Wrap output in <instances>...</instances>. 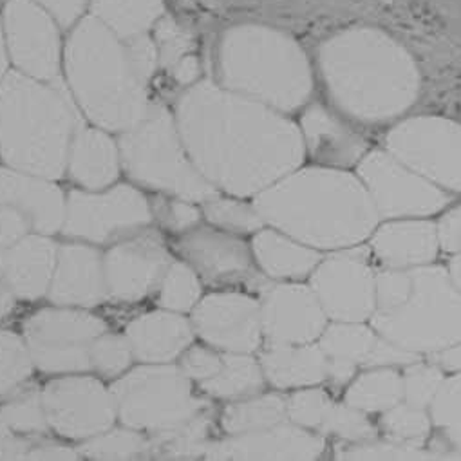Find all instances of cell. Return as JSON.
Segmentation results:
<instances>
[{"label":"cell","instance_id":"23","mask_svg":"<svg viewBox=\"0 0 461 461\" xmlns=\"http://www.w3.org/2000/svg\"><path fill=\"white\" fill-rule=\"evenodd\" d=\"M0 203L17 206L32 221L33 232L44 236L62 234L68 194H64L57 179L5 165L0 168Z\"/></svg>","mask_w":461,"mask_h":461},{"label":"cell","instance_id":"56","mask_svg":"<svg viewBox=\"0 0 461 461\" xmlns=\"http://www.w3.org/2000/svg\"><path fill=\"white\" fill-rule=\"evenodd\" d=\"M429 360L447 373H461V340L441 351L429 355Z\"/></svg>","mask_w":461,"mask_h":461},{"label":"cell","instance_id":"31","mask_svg":"<svg viewBox=\"0 0 461 461\" xmlns=\"http://www.w3.org/2000/svg\"><path fill=\"white\" fill-rule=\"evenodd\" d=\"M259 357L252 353H222L221 371L199 389L215 400L234 402L259 394L267 387Z\"/></svg>","mask_w":461,"mask_h":461},{"label":"cell","instance_id":"58","mask_svg":"<svg viewBox=\"0 0 461 461\" xmlns=\"http://www.w3.org/2000/svg\"><path fill=\"white\" fill-rule=\"evenodd\" d=\"M17 301L19 299H17L15 292L12 290V286L8 285L5 276L0 274V321L6 319L15 310Z\"/></svg>","mask_w":461,"mask_h":461},{"label":"cell","instance_id":"34","mask_svg":"<svg viewBox=\"0 0 461 461\" xmlns=\"http://www.w3.org/2000/svg\"><path fill=\"white\" fill-rule=\"evenodd\" d=\"M344 402L367 412H384L403 402V378L396 367H369L346 389Z\"/></svg>","mask_w":461,"mask_h":461},{"label":"cell","instance_id":"52","mask_svg":"<svg viewBox=\"0 0 461 461\" xmlns=\"http://www.w3.org/2000/svg\"><path fill=\"white\" fill-rule=\"evenodd\" d=\"M438 224V238L439 247L447 254H459L461 252V204L448 210Z\"/></svg>","mask_w":461,"mask_h":461},{"label":"cell","instance_id":"53","mask_svg":"<svg viewBox=\"0 0 461 461\" xmlns=\"http://www.w3.org/2000/svg\"><path fill=\"white\" fill-rule=\"evenodd\" d=\"M33 439L14 432L0 412V459H26Z\"/></svg>","mask_w":461,"mask_h":461},{"label":"cell","instance_id":"20","mask_svg":"<svg viewBox=\"0 0 461 461\" xmlns=\"http://www.w3.org/2000/svg\"><path fill=\"white\" fill-rule=\"evenodd\" d=\"M263 333L268 344L319 342L330 319L310 285L277 281L261 294Z\"/></svg>","mask_w":461,"mask_h":461},{"label":"cell","instance_id":"18","mask_svg":"<svg viewBox=\"0 0 461 461\" xmlns=\"http://www.w3.org/2000/svg\"><path fill=\"white\" fill-rule=\"evenodd\" d=\"M5 35L17 71L57 82L62 71V48L55 17L35 0H10L5 12Z\"/></svg>","mask_w":461,"mask_h":461},{"label":"cell","instance_id":"54","mask_svg":"<svg viewBox=\"0 0 461 461\" xmlns=\"http://www.w3.org/2000/svg\"><path fill=\"white\" fill-rule=\"evenodd\" d=\"M35 3L46 8L59 24L68 28L78 21L89 0H35Z\"/></svg>","mask_w":461,"mask_h":461},{"label":"cell","instance_id":"9","mask_svg":"<svg viewBox=\"0 0 461 461\" xmlns=\"http://www.w3.org/2000/svg\"><path fill=\"white\" fill-rule=\"evenodd\" d=\"M111 389L118 421L145 434L167 430L208 407L176 362L138 364L111 382Z\"/></svg>","mask_w":461,"mask_h":461},{"label":"cell","instance_id":"39","mask_svg":"<svg viewBox=\"0 0 461 461\" xmlns=\"http://www.w3.org/2000/svg\"><path fill=\"white\" fill-rule=\"evenodd\" d=\"M78 454L95 461H129L147 457L149 434L127 425L111 429L78 443Z\"/></svg>","mask_w":461,"mask_h":461},{"label":"cell","instance_id":"40","mask_svg":"<svg viewBox=\"0 0 461 461\" xmlns=\"http://www.w3.org/2000/svg\"><path fill=\"white\" fill-rule=\"evenodd\" d=\"M203 285L197 272L186 261L174 259L156 292L158 304L159 308L190 315L203 299Z\"/></svg>","mask_w":461,"mask_h":461},{"label":"cell","instance_id":"50","mask_svg":"<svg viewBox=\"0 0 461 461\" xmlns=\"http://www.w3.org/2000/svg\"><path fill=\"white\" fill-rule=\"evenodd\" d=\"M179 369L197 385L213 378L222 366V351L208 344H192L176 362Z\"/></svg>","mask_w":461,"mask_h":461},{"label":"cell","instance_id":"42","mask_svg":"<svg viewBox=\"0 0 461 461\" xmlns=\"http://www.w3.org/2000/svg\"><path fill=\"white\" fill-rule=\"evenodd\" d=\"M35 371V364L23 335L0 330V398L26 384Z\"/></svg>","mask_w":461,"mask_h":461},{"label":"cell","instance_id":"45","mask_svg":"<svg viewBox=\"0 0 461 461\" xmlns=\"http://www.w3.org/2000/svg\"><path fill=\"white\" fill-rule=\"evenodd\" d=\"M402 378L403 400L416 407L429 409L445 382V371L430 360H416L403 367Z\"/></svg>","mask_w":461,"mask_h":461},{"label":"cell","instance_id":"57","mask_svg":"<svg viewBox=\"0 0 461 461\" xmlns=\"http://www.w3.org/2000/svg\"><path fill=\"white\" fill-rule=\"evenodd\" d=\"M357 371H358V366L351 362L328 358V380L337 387L348 385L357 376Z\"/></svg>","mask_w":461,"mask_h":461},{"label":"cell","instance_id":"37","mask_svg":"<svg viewBox=\"0 0 461 461\" xmlns=\"http://www.w3.org/2000/svg\"><path fill=\"white\" fill-rule=\"evenodd\" d=\"M378 333L366 322H337L331 321L319 339V346L328 358L346 360L358 367H364Z\"/></svg>","mask_w":461,"mask_h":461},{"label":"cell","instance_id":"1","mask_svg":"<svg viewBox=\"0 0 461 461\" xmlns=\"http://www.w3.org/2000/svg\"><path fill=\"white\" fill-rule=\"evenodd\" d=\"M174 118L194 165L221 194L254 199L308 156L288 114L215 82L192 84Z\"/></svg>","mask_w":461,"mask_h":461},{"label":"cell","instance_id":"55","mask_svg":"<svg viewBox=\"0 0 461 461\" xmlns=\"http://www.w3.org/2000/svg\"><path fill=\"white\" fill-rule=\"evenodd\" d=\"M26 459H55V461H75L80 459L78 448L68 447V445H60L55 441H42L39 438L33 439Z\"/></svg>","mask_w":461,"mask_h":461},{"label":"cell","instance_id":"47","mask_svg":"<svg viewBox=\"0 0 461 461\" xmlns=\"http://www.w3.org/2000/svg\"><path fill=\"white\" fill-rule=\"evenodd\" d=\"M150 206L154 221H158L165 230L176 236L188 232V230L203 224L204 221L201 204L188 199L158 194V197L150 201Z\"/></svg>","mask_w":461,"mask_h":461},{"label":"cell","instance_id":"17","mask_svg":"<svg viewBox=\"0 0 461 461\" xmlns=\"http://www.w3.org/2000/svg\"><path fill=\"white\" fill-rule=\"evenodd\" d=\"M195 337L222 353L256 355L265 342L261 301L247 292L219 290L192 310Z\"/></svg>","mask_w":461,"mask_h":461},{"label":"cell","instance_id":"30","mask_svg":"<svg viewBox=\"0 0 461 461\" xmlns=\"http://www.w3.org/2000/svg\"><path fill=\"white\" fill-rule=\"evenodd\" d=\"M267 382L281 391L319 385L328 380V357L312 344H268L259 353Z\"/></svg>","mask_w":461,"mask_h":461},{"label":"cell","instance_id":"19","mask_svg":"<svg viewBox=\"0 0 461 461\" xmlns=\"http://www.w3.org/2000/svg\"><path fill=\"white\" fill-rule=\"evenodd\" d=\"M163 238L150 226L104 252L105 283L111 301L138 303L156 294L172 263Z\"/></svg>","mask_w":461,"mask_h":461},{"label":"cell","instance_id":"28","mask_svg":"<svg viewBox=\"0 0 461 461\" xmlns=\"http://www.w3.org/2000/svg\"><path fill=\"white\" fill-rule=\"evenodd\" d=\"M122 154L113 132L82 123L73 138L66 176L84 190H104L122 176Z\"/></svg>","mask_w":461,"mask_h":461},{"label":"cell","instance_id":"22","mask_svg":"<svg viewBox=\"0 0 461 461\" xmlns=\"http://www.w3.org/2000/svg\"><path fill=\"white\" fill-rule=\"evenodd\" d=\"M48 299L57 306L91 310L109 299L104 252L96 245L69 241L59 249Z\"/></svg>","mask_w":461,"mask_h":461},{"label":"cell","instance_id":"33","mask_svg":"<svg viewBox=\"0 0 461 461\" xmlns=\"http://www.w3.org/2000/svg\"><path fill=\"white\" fill-rule=\"evenodd\" d=\"M286 420V396L263 391L243 400L228 402L221 411L219 425L224 436H240L274 427Z\"/></svg>","mask_w":461,"mask_h":461},{"label":"cell","instance_id":"38","mask_svg":"<svg viewBox=\"0 0 461 461\" xmlns=\"http://www.w3.org/2000/svg\"><path fill=\"white\" fill-rule=\"evenodd\" d=\"M203 217L206 224L226 230L238 236H254L267 226L254 199L236 197L228 194H217L201 203Z\"/></svg>","mask_w":461,"mask_h":461},{"label":"cell","instance_id":"26","mask_svg":"<svg viewBox=\"0 0 461 461\" xmlns=\"http://www.w3.org/2000/svg\"><path fill=\"white\" fill-rule=\"evenodd\" d=\"M60 245L53 236L30 234L17 245L0 250V274L19 301L48 297Z\"/></svg>","mask_w":461,"mask_h":461},{"label":"cell","instance_id":"43","mask_svg":"<svg viewBox=\"0 0 461 461\" xmlns=\"http://www.w3.org/2000/svg\"><path fill=\"white\" fill-rule=\"evenodd\" d=\"M380 427L387 438L394 441H423L432 429V420L429 409L416 407L409 402H400L387 409L380 416Z\"/></svg>","mask_w":461,"mask_h":461},{"label":"cell","instance_id":"49","mask_svg":"<svg viewBox=\"0 0 461 461\" xmlns=\"http://www.w3.org/2000/svg\"><path fill=\"white\" fill-rule=\"evenodd\" d=\"M156 48L159 55V66L172 73L183 60L192 57L194 42L186 32L167 19L161 21L156 30Z\"/></svg>","mask_w":461,"mask_h":461},{"label":"cell","instance_id":"25","mask_svg":"<svg viewBox=\"0 0 461 461\" xmlns=\"http://www.w3.org/2000/svg\"><path fill=\"white\" fill-rule=\"evenodd\" d=\"M123 333L140 364L177 362L195 339L190 317L165 308L132 319Z\"/></svg>","mask_w":461,"mask_h":461},{"label":"cell","instance_id":"46","mask_svg":"<svg viewBox=\"0 0 461 461\" xmlns=\"http://www.w3.org/2000/svg\"><path fill=\"white\" fill-rule=\"evenodd\" d=\"M321 434L337 436L348 441H373L378 434L376 427L367 418V412L349 403H331Z\"/></svg>","mask_w":461,"mask_h":461},{"label":"cell","instance_id":"13","mask_svg":"<svg viewBox=\"0 0 461 461\" xmlns=\"http://www.w3.org/2000/svg\"><path fill=\"white\" fill-rule=\"evenodd\" d=\"M357 176L367 188L380 219L429 217L448 206L450 194L387 149L367 150L357 165Z\"/></svg>","mask_w":461,"mask_h":461},{"label":"cell","instance_id":"6","mask_svg":"<svg viewBox=\"0 0 461 461\" xmlns=\"http://www.w3.org/2000/svg\"><path fill=\"white\" fill-rule=\"evenodd\" d=\"M371 326L391 342L432 355L461 340V292L438 265L376 272Z\"/></svg>","mask_w":461,"mask_h":461},{"label":"cell","instance_id":"60","mask_svg":"<svg viewBox=\"0 0 461 461\" xmlns=\"http://www.w3.org/2000/svg\"><path fill=\"white\" fill-rule=\"evenodd\" d=\"M447 270H448V276H450L452 283H454L456 288L461 292V252L452 256V259L448 261Z\"/></svg>","mask_w":461,"mask_h":461},{"label":"cell","instance_id":"51","mask_svg":"<svg viewBox=\"0 0 461 461\" xmlns=\"http://www.w3.org/2000/svg\"><path fill=\"white\" fill-rule=\"evenodd\" d=\"M33 234L32 221L14 204L0 203V250H6Z\"/></svg>","mask_w":461,"mask_h":461},{"label":"cell","instance_id":"24","mask_svg":"<svg viewBox=\"0 0 461 461\" xmlns=\"http://www.w3.org/2000/svg\"><path fill=\"white\" fill-rule=\"evenodd\" d=\"M369 249L385 268L430 265L441 249L438 224L425 217L387 219L375 228Z\"/></svg>","mask_w":461,"mask_h":461},{"label":"cell","instance_id":"8","mask_svg":"<svg viewBox=\"0 0 461 461\" xmlns=\"http://www.w3.org/2000/svg\"><path fill=\"white\" fill-rule=\"evenodd\" d=\"M123 174L140 188L203 203L219 194L194 165L172 113L152 105L149 114L118 134Z\"/></svg>","mask_w":461,"mask_h":461},{"label":"cell","instance_id":"2","mask_svg":"<svg viewBox=\"0 0 461 461\" xmlns=\"http://www.w3.org/2000/svg\"><path fill=\"white\" fill-rule=\"evenodd\" d=\"M267 226L321 252L362 245L380 224L362 179L348 168L299 167L254 197Z\"/></svg>","mask_w":461,"mask_h":461},{"label":"cell","instance_id":"16","mask_svg":"<svg viewBox=\"0 0 461 461\" xmlns=\"http://www.w3.org/2000/svg\"><path fill=\"white\" fill-rule=\"evenodd\" d=\"M308 285L330 321H371L376 308V272L367 263V252L360 245L322 258Z\"/></svg>","mask_w":461,"mask_h":461},{"label":"cell","instance_id":"12","mask_svg":"<svg viewBox=\"0 0 461 461\" xmlns=\"http://www.w3.org/2000/svg\"><path fill=\"white\" fill-rule=\"evenodd\" d=\"M385 149L447 192H461V123L441 116H414L396 123Z\"/></svg>","mask_w":461,"mask_h":461},{"label":"cell","instance_id":"5","mask_svg":"<svg viewBox=\"0 0 461 461\" xmlns=\"http://www.w3.org/2000/svg\"><path fill=\"white\" fill-rule=\"evenodd\" d=\"M80 109L62 80L10 71L0 84V159L6 167L62 179Z\"/></svg>","mask_w":461,"mask_h":461},{"label":"cell","instance_id":"29","mask_svg":"<svg viewBox=\"0 0 461 461\" xmlns=\"http://www.w3.org/2000/svg\"><path fill=\"white\" fill-rule=\"evenodd\" d=\"M252 254L258 268L270 281H303L322 261V252L299 240L265 226L252 236Z\"/></svg>","mask_w":461,"mask_h":461},{"label":"cell","instance_id":"11","mask_svg":"<svg viewBox=\"0 0 461 461\" xmlns=\"http://www.w3.org/2000/svg\"><path fill=\"white\" fill-rule=\"evenodd\" d=\"M107 330L105 321L87 310L53 304L28 317L23 337L35 369L59 376L89 373L91 348Z\"/></svg>","mask_w":461,"mask_h":461},{"label":"cell","instance_id":"44","mask_svg":"<svg viewBox=\"0 0 461 461\" xmlns=\"http://www.w3.org/2000/svg\"><path fill=\"white\" fill-rule=\"evenodd\" d=\"M429 412L432 425L445 439L461 448V373L445 378Z\"/></svg>","mask_w":461,"mask_h":461},{"label":"cell","instance_id":"32","mask_svg":"<svg viewBox=\"0 0 461 461\" xmlns=\"http://www.w3.org/2000/svg\"><path fill=\"white\" fill-rule=\"evenodd\" d=\"M212 416L208 407L190 416L188 420L161 430L149 434L147 457L156 459H199L206 456V448L212 441Z\"/></svg>","mask_w":461,"mask_h":461},{"label":"cell","instance_id":"59","mask_svg":"<svg viewBox=\"0 0 461 461\" xmlns=\"http://www.w3.org/2000/svg\"><path fill=\"white\" fill-rule=\"evenodd\" d=\"M8 64H10V53H8V46H6L5 24H3V21H0V84H3V80L10 73Z\"/></svg>","mask_w":461,"mask_h":461},{"label":"cell","instance_id":"3","mask_svg":"<svg viewBox=\"0 0 461 461\" xmlns=\"http://www.w3.org/2000/svg\"><path fill=\"white\" fill-rule=\"evenodd\" d=\"M319 68L335 107L360 123L402 116L421 87L411 53L373 28H351L328 39L319 51Z\"/></svg>","mask_w":461,"mask_h":461},{"label":"cell","instance_id":"35","mask_svg":"<svg viewBox=\"0 0 461 461\" xmlns=\"http://www.w3.org/2000/svg\"><path fill=\"white\" fill-rule=\"evenodd\" d=\"M93 17L129 41L147 32L159 21L163 0H91Z\"/></svg>","mask_w":461,"mask_h":461},{"label":"cell","instance_id":"10","mask_svg":"<svg viewBox=\"0 0 461 461\" xmlns=\"http://www.w3.org/2000/svg\"><path fill=\"white\" fill-rule=\"evenodd\" d=\"M152 222L150 201L140 186L116 183L104 190H71L62 234L73 241L111 247Z\"/></svg>","mask_w":461,"mask_h":461},{"label":"cell","instance_id":"7","mask_svg":"<svg viewBox=\"0 0 461 461\" xmlns=\"http://www.w3.org/2000/svg\"><path fill=\"white\" fill-rule=\"evenodd\" d=\"M221 86L285 114L303 109L313 91V73L303 48L286 33L265 26L228 30L217 50Z\"/></svg>","mask_w":461,"mask_h":461},{"label":"cell","instance_id":"14","mask_svg":"<svg viewBox=\"0 0 461 461\" xmlns=\"http://www.w3.org/2000/svg\"><path fill=\"white\" fill-rule=\"evenodd\" d=\"M51 432L86 441L118 423V407L111 385L96 375H59L42 387Z\"/></svg>","mask_w":461,"mask_h":461},{"label":"cell","instance_id":"4","mask_svg":"<svg viewBox=\"0 0 461 461\" xmlns=\"http://www.w3.org/2000/svg\"><path fill=\"white\" fill-rule=\"evenodd\" d=\"M64 68L68 87L89 123L122 134L149 114L150 82L136 68L127 41L96 17L82 19L73 30Z\"/></svg>","mask_w":461,"mask_h":461},{"label":"cell","instance_id":"27","mask_svg":"<svg viewBox=\"0 0 461 461\" xmlns=\"http://www.w3.org/2000/svg\"><path fill=\"white\" fill-rule=\"evenodd\" d=\"M306 152L324 167L357 168L367 154V141L340 116L321 104L310 105L301 120Z\"/></svg>","mask_w":461,"mask_h":461},{"label":"cell","instance_id":"41","mask_svg":"<svg viewBox=\"0 0 461 461\" xmlns=\"http://www.w3.org/2000/svg\"><path fill=\"white\" fill-rule=\"evenodd\" d=\"M136 357L125 333L104 331L93 344L89 355V367L93 375L102 380H118L134 367Z\"/></svg>","mask_w":461,"mask_h":461},{"label":"cell","instance_id":"15","mask_svg":"<svg viewBox=\"0 0 461 461\" xmlns=\"http://www.w3.org/2000/svg\"><path fill=\"white\" fill-rule=\"evenodd\" d=\"M174 249L204 285L215 288L245 286L250 290L268 286V279L258 268L252 247L243 236L212 224H199L177 236Z\"/></svg>","mask_w":461,"mask_h":461},{"label":"cell","instance_id":"48","mask_svg":"<svg viewBox=\"0 0 461 461\" xmlns=\"http://www.w3.org/2000/svg\"><path fill=\"white\" fill-rule=\"evenodd\" d=\"M331 403L333 400L330 394L317 385L295 389L290 396H286L288 420L304 429L321 432Z\"/></svg>","mask_w":461,"mask_h":461},{"label":"cell","instance_id":"36","mask_svg":"<svg viewBox=\"0 0 461 461\" xmlns=\"http://www.w3.org/2000/svg\"><path fill=\"white\" fill-rule=\"evenodd\" d=\"M0 412L10 429L21 436L42 438L51 430L42 389L30 380L0 398Z\"/></svg>","mask_w":461,"mask_h":461},{"label":"cell","instance_id":"21","mask_svg":"<svg viewBox=\"0 0 461 461\" xmlns=\"http://www.w3.org/2000/svg\"><path fill=\"white\" fill-rule=\"evenodd\" d=\"M326 448L324 434L290 420L274 427L212 439L204 459L212 461H313Z\"/></svg>","mask_w":461,"mask_h":461}]
</instances>
